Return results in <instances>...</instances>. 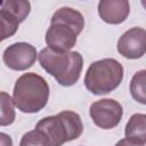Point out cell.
<instances>
[{
  "label": "cell",
  "instance_id": "16",
  "mask_svg": "<svg viewBox=\"0 0 146 146\" xmlns=\"http://www.w3.org/2000/svg\"><path fill=\"white\" fill-rule=\"evenodd\" d=\"M140 3H141V6L145 8V10H146V0H141V1H140Z\"/></svg>",
  "mask_w": 146,
  "mask_h": 146
},
{
  "label": "cell",
  "instance_id": "3",
  "mask_svg": "<svg viewBox=\"0 0 146 146\" xmlns=\"http://www.w3.org/2000/svg\"><path fill=\"white\" fill-rule=\"evenodd\" d=\"M15 106L23 113H38L48 103L49 84L34 72L22 74L13 90Z\"/></svg>",
  "mask_w": 146,
  "mask_h": 146
},
{
  "label": "cell",
  "instance_id": "9",
  "mask_svg": "<svg viewBox=\"0 0 146 146\" xmlns=\"http://www.w3.org/2000/svg\"><path fill=\"white\" fill-rule=\"evenodd\" d=\"M117 52L128 59H138L146 54V30L131 27L125 31L117 41Z\"/></svg>",
  "mask_w": 146,
  "mask_h": 146
},
{
  "label": "cell",
  "instance_id": "12",
  "mask_svg": "<svg viewBox=\"0 0 146 146\" xmlns=\"http://www.w3.org/2000/svg\"><path fill=\"white\" fill-rule=\"evenodd\" d=\"M129 89L136 102L146 105V70H140L132 75Z\"/></svg>",
  "mask_w": 146,
  "mask_h": 146
},
{
  "label": "cell",
  "instance_id": "6",
  "mask_svg": "<svg viewBox=\"0 0 146 146\" xmlns=\"http://www.w3.org/2000/svg\"><path fill=\"white\" fill-rule=\"evenodd\" d=\"M31 11V3L26 0H7L1 3L0 21L2 40L10 38L16 33L18 26Z\"/></svg>",
  "mask_w": 146,
  "mask_h": 146
},
{
  "label": "cell",
  "instance_id": "11",
  "mask_svg": "<svg viewBox=\"0 0 146 146\" xmlns=\"http://www.w3.org/2000/svg\"><path fill=\"white\" fill-rule=\"evenodd\" d=\"M125 138L138 143L146 144V114L135 113L130 116L124 129Z\"/></svg>",
  "mask_w": 146,
  "mask_h": 146
},
{
  "label": "cell",
  "instance_id": "8",
  "mask_svg": "<svg viewBox=\"0 0 146 146\" xmlns=\"http://www.w3.org/2000/svg\"><path fill=\"white\" fill-rule=\"evenodd\" d=\"M36 49L31 43L15 42L5 49L2 60L10 70L25 71L33 66L36 60Z\"/></svg>",
  "mask_w": 146,
  "mask_h": 146
},
{
  "label": "cell",
  "instance_id": "1",
  "mask_svg": "<svg viewBox=\"0 0 146 146\" xmlns=\"http://www.w3.org/2000/svg\"><path fill=\"white\" fill-rule=\"evenodd\" d=\"M83 27L84 17L79 10L62 7L57 9L51 17L50 26L44 36L46 43L48 48L55 51H71Z\"/></svg>",
  "mask_w": 146,
  "mask_h": 146
},
{
  "label": "cell",
  "instance_id": "4",
  "mask_svg": "<svg viewBox=\"0 0 146 146\" xmlns=\"http://www.w3.org/2000/svg\"><path fill=\"white\" fill-rule=\"evenodd\" d=\"M35 129L42 131L51 146H62L63 144L78 139L83 131V124L78 113L73 111H62L56 115H49L41 119Z\"/></svg>",
  "mask_w": 146,
  "mask_h": 146
},
{
  "label": "cell",
  "instance_id": "17",
  "mask_svg": "<svg viewBox=\"0 0 146 146\" xmlns=\"http://www.w3.org/2000/svg\"><path fill=\"white\" fill-rule=\"evenodd\" d=\"M115 146H119V145H117V144H115Z\"/></svg>",
  "mask_w": 146,
  "mask_h": 146
},
{
  "label": "cell",
  "instance_id": "7",
  "mask_svg": "<svg viewBox=\"0 0 146 146\" xmlns=\"http://www.w3.org/2000/svg\"><path fill=\"white\" fill-rule=\"evenodd\" d=\"M89 115L97 127L110 130L120 123L123 115V107L113 98H103L91 104Z\"/></svg>",
  "mask_w": 146,
  "mask_h": 146
},
{
  "label": "cell",
  "instance_id": "13",
  "mask_svg": "<svg viewBox=\"0 0 146 146\" xmlns=\"http://www.w3.org/2000/svg\"><path fill=\"white\" fill-rule=\"evenodd\" d=\"M1 119L0 124L1 127H6L11 124L15 121L16 114H15V103L13 97H10L7 92L1 91Z\"/></svg>",
  "mask_w": 146,
  "mask_h": 146
},
{
  "label": "cell",
  "instance_id": "14",
  "mask_svg": "<svg viewBox=\"0 0 146 146\" xmlns=\"http://www.w3.org/2000/svg\"><path fill=\"white\" fill-rule=\"evenodd\" d=\"M19 146H51V145L42 131L34 129L23 135L19 141Z\"/></svg>",
  "mask_w": 146,
  "mask_h": 146
},
{
  "label": "cell",
  "instance_id": "10",
  "mask_svg": "<svg viewBox=\"0 0 146 146\" xmlns=\"http://www.w3.org/2000/svg\"><path fill=\"white\" fill-rule=\"evenodd\" d=\"M129 14L130 3L127 0H102L98 2V15L107 24H121Z\"/></svg>",
  "mask_w": 146,
  "mask_h": 146
},
{
  "label": "cell",
  "instance_id": "15",
  "mask_svg": "<svg viewBox=\"0 0 146 146\" xmlns=\"http://www.w3.org/2000/svg\"><path fill=\"white\" fill-rule=\"evenodd\" d=\"M0 137H1V145L2 146H13L11 138L8 135H6L5 132H1L0 133Z\"/></svg>",
  "mask_w": 146,
  "mask_h": 146
},
{
  "label": "cell",
  "instance_id": "5",
  "mask_svg": "<svg viewBox=\"0 0 146 146\" xmlns=\"http://www.w3.org/2000/svg\"><path fill=\"white\" fill-rule=\"evenodd\" d=\"M123 66L114 58H104L90 64L84 75V86L94 95H106L123 80Z\"/></svg>",
  "mask_w": 146,
  "mask_h": 146
},
{
  "label": "cell",
  "instance_id": "2",
  "mask_svg": "<svg viewBox=\"0 0 146 146\" xmlns=\"http://www.w3.org/2000/svg\"><path fill=\"white\" fill-rule=\"evenodd\" d=\"M41 67L64 87H71L78 82L83 68V58L79 51H55L43 48L38 54Z\"/></svg>",
  "mask_w": 146,
  "mask_h": 146
}]
</instances>
